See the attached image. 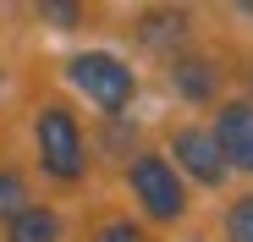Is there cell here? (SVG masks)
Listing matches in <instances>:
<instances>
[{"label": "cell", "mask_w": 253, "mask_h": 242, "mask_svg": "<svg viewBox=\"0 0 253 242\" xmlns=\"http://www.w3.org/2000/svg\"><path fill=\"white\" fill-rule=\"evenodd\" d=\"M22 209H28V187H22V182H17L11 171H0V220L11 226V220L22 215Z\"/></svg>", "instance_id": "obj_8"}, {"label": "cell", "mask_w": 253, "mask_h": 242, "mask_svg": "<svg viewBox=\"0 0 253 242\" xmlns=\"http://www.w3.org/2000/svg\"><path fill=\"white\" fill-rule=\"evenodd\" d=\"M6 242H61V220L50 209H22L6 226Z\"/></svg>", "instance_id": "obj_6"}, {"label": "cell", "mask_w": 253, "mask_h": 242, "mask_svg": "<svg viewBox=\"0 0 253 242\" xmlns=\"http://www.w3.org/2000/svg\"><path fill=\"white\" fill-rule=\"evenodd\" d=\"M50 22H77V6H50Z\"/></svg>", "instance_id": "obj_12"}, {"label": "cell", "mask_w": 253, "mask_h": 242, "mask_svg": "<svg viewBox=\"0 0 253 242\" xmlns=\"http://www.w3.org/2000/svg\"><path fill=\"white\" fill-rule=\"evenodd\" d=\"M176 33H182V17H149V22H143V39H149V44H171Z\"/></svg>", "instance_id": "obj_10"}, {"label": "cell", "mask_w": 253, "mask_h": 242, "mask_svg": "<svg viewBox=\"0 0 253 242\" xmlns=\"http://www.w3.org/2000/svg\"><path fill=\"white\" fill-rule=\"evenodd\" d=\"M72 83L88 94L99 110H126V99H132V88H138V77H132V66L126 61H116V55H105V50H88V55H72Z\"/></svg>", "instance_id": "obj_1"}, {"label": "cell", "mask_w": 253, "mask_h": 242, "mask_svg": "<svg viewBox=\"0 0 253 242\" xmlns=\"http://www.w3.org/2000/svg\"><path fill=\"white\" fill-rule=\"evenodd\" d=\"M171 154L182 160V171H187L193 182H204V187H220V182H226V160H220L215 132H204V127H182V132L171 138Z\"/></svg>", "instance_id": "obj_4"}, {"label": "cell", "mask_w": 253, "mask_h": 242, "mask_svg": "<svg viewBox=\"0 0 253 242\" xmlns=\"http://www.w3.org/2000/svg\"><path fill=\"white\" fill-rule=\"evenodd\" d=\"M39 160H44V171L61 176V182L83 176V132H77V121L61 105H50L39 116Z\"/></svg>", "instance_id": "obj_2"}, {"label": "cell", "mask_w": 253, "mask_h": 242, "mask_svg": "<svg viewBox=\"0 0 253 242\" xmlns=\"http://www.w3.org/2000/svg\"><path fill=\"white\" fill-rule=\"evenodd\" d=\"M215 66L209 61H176V88H182V99H193V105H204L209 94H215Z\"/></svg>", "instance_id": "obj_7"}, {"label": "cell", "mask_w": 253, "mask_h": 242, "mask_svg": "<svg viewBox=\"0 0 253 242\" xmlns=\"http://www.w3.org/2000/svg\"><path fill=\"white\" fill-rule=\"evenodd\" d=\"M215 143H220V160H226V165L253 171V105H226V110H220Z\"/></svg>", "instance_id": "obj_5"}, {"label": "cell", "mask_w": 253, "mask_h": 242, "mask_svg": "<svg viewBox=\"0 0 253 242\" xmlns=\"http://www.w3.org/2000/svg\"><path fill=\"white\" fill-rule=\"evenodd\" d=\"M226 237L231 242H253V193L237 198V204L226 209Z\"/></svg>", "instance_id": "obj_9"}, {"label": "cell", "mask_w": 253, "mask_h": 242, "mask_svg": "<svg viewBox=\"0 0 253 242\" xmlns=\"http://www.w3.org/2000/svg\"><path fill=\"white\" fill-rule=\"evenodd\" d=\"M132 193H138V204H143L154 220H176L182 204H187L182 176L171 171V160H160V154H138V160H132Z\"/></svg>", "instance_id": "obj_3"}, {"label": "cell", "mask_w": 253, "mask_h": 242, "mask_svg": "<svg viewBox=\"0 0 253 242\" xmlns=\"http://www.w3.org/2000/svg\"><path fill=\"white\" fill-rule=\"evenodd\" d=\"M94 242H143V237H138V226L110 220V226H99V237H94Z\"/></svg>", "instance_id": "obj_11"}]
</instances>
